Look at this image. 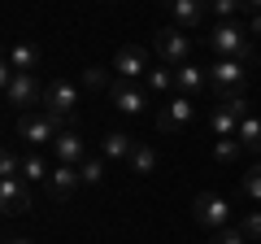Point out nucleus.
<instances>
[{"mask_svg": "<svg viewBox=\"0 0 261 244\" xmlns=\"http://www.w3.org/2000/svg\"><path fill=\"white\" fill-rule=\"evenodd\" d=\"M79 92H83V87L70 83V79H53V83L44 87V105H39V113H48L53 122L70 127L74 113H79Z\"/></svg>", "mask_w": 261, "mask_h": 244, "instance_id": "1", "label": "nucleus"}, {"mask_svg": "<svg viewBox=\"0 0 261 244\" xmlns=\"http://www.w3.org/2000/svg\"><path fill=\"white\" fill-rule=\"evenodd\" d=\"M205 44H209L214 57H235V61H248L252 57V39H248V31L240 22H218V27H209Z\"/></svg>", "mask_w": 261, "mask_h": 244, "instance_id": "2", "label": "nucleus"}, {"mask_svg": "<svg viewBox=\"0 0 261 244\" xmlns=\"http://www.w3.org/2000/svg\"><path fill=\"white\" fill-rule=\"evenodd\" d=\"M5 105L13 113H35V105H44V87L35 75H18L5 66Z\"/></svg>", "mask_w": 261, "mask_h": 244, "instance_id": "3", "label": "nucleus"}, {"mask_svg": "<svg viewBox=\"0 0 261 244\" xmlns=\"http://www.w3.org/2000/svg\"><path fill=\"white\" fill-rule=\"evenodd\" d=\"M13 135L27 140V149H53V140L61 135V122H53L48 113H18L13 118Z\"/></svg>", "mask_w": 261, "mask_h": 244, "instance_id": "4", "label": "nucleus"}, {"mask_svg": "<svg viewBox=\"0 0 261 244\" xmlns=\"http://www.w3.org/2000/svg\"><path fill=\"white\" fill-rule=\"evenodd\" d=\"M152 53H157L161 66H187V57H192V35H187L183 27H161L157 35H152Z\"/></svg>", "mask_w": 261, "mask_h": 244, "instance_id": "5", "label": "nucleus"}, {"mask_svg": "<svg viewBox=\"0 0 261 244\" xmlns=\"http://www.w3.org/2000/svg\"><path fill=\"white\" fill-rule=\"evenodd\" d=\"M192 218H196V227H205V231H222V227H231L235 205L226 197H218V192H200V197L192 201Z\"/></svg>", "mask_w": 261, "mask_h": 244, "instance_id": "6", "label": "nucleus"}, {"mask_svg": "<svg viewBox=\"0 0 261 244\" xmlns=\"http://www.w3.org/2000/svg\"><path fill=\"white\" fill-rule=\"evenodd\" d=\"M209 92L222 96V92H244L248 87V61H235V57H218L209 61Z\"/></svg>", "mask_w": 261, "mask_h": 244, "instance_id": "7", "label": "nucleus"}, {"mask_svg": "<svg viewBox=\"0 0 261 244\" xmlns=\"http://www.w3.org/2000/svg\"><path fill=\"white\" fill-rule=\"evenodd\" d=\"M192 118H196V105H192V96H170L166 105L157 109V131L161 135H183L187 127H192Z\"/></svg>", "mask_w": 261, "mask_h": 244, "instance_id": "8", "label": "nucleus"}, {"mask_svg": "<svg viewBox=\"0 0 261 244\" xmlns=\"http://www.w3.org/2000/svg\"><path fill=\"white\" fill-rule=\"evenodd\" d=\"M113 75L118 79H130V83H135V79H148V53H144L140 44H122L118 53H113Z\"/></svg>", "mask_w": 261, "mask_h": 244, "instance_id": "9", "label": "nucleus"}, {"mask_svg": "<svg viewBox=\"0 0 261 244\" xmlns=\"http://www.w3.org/2000/svg\"><path fill=\"white\" fill-rule=\"evenodd\" d=\"M0 205H5V214H31V209H35L31 183H27L22 175H13V179H0Z\"/></svg>", "mask_w": 261, "mask_h": 244, "instance_id": "10", "label": "nucleus"}, {"mask_svg": "<svg viewBox=\"0 0 261 244\" xmlns=\"http://www.w3.org/2000/svg\"><path fill=\"white\" fill-rule=\"evenodd\" d=\"M79 188H83V175H79V166H65V161H57L53 175H48V197H53L57 205H65V201H74Z\"/></svg>", "mask_w": 261, "mask_h": 244, "instance_id": "11", "label": "nucleus"}, {"mask_svg": "<svg viewBox=\"0 0 261 244\" xmlns=\"http://www.w3.org/2000/svg\"><path fill=\"white\" fill-rule=\"evenodd\" d=\"M109 101H113V109H118V113H130V118L148 109V92H144V87H135L130 79H113Z\"/></svg>", "mask_w": 261, "mask_h": 244, "instance_id": "12", "label": "nucleus"}, {"mask_svg": "<svg viewBox=\"0 0 261 244\" xmlns=\"http://www.w3.org/2000/svg\"><path fill=\"white\" fill-rule=\"evenodd\" d=\"M53 157L65 161V166H83V161H87V144H83V135H79L74 127H61V135L53 140Z\"/></svg>", "mask_w": 261, "mask_h": 244, "instance_id": "13", "label": "nucleus"}, {"mask_svg": "<svg viewBox=\"0 0 261 244\" xmlns=\"http://www.w3.org/2000/svg\"><path fill=\"white\" fill-rule=\"evenodd\" d=\"M166 9H170V18H174V27H183V31H196L209 18L205 0H166Z\"/></svg>", "mask_w": 261, "mask_h": 244, "instance_id": "14", "label": "nucleus"}, {"mask_svg": "<svg viewBox=\"0 0 261 244\" xmlns=\"http://www.w3.org/2000/svg\"><path fill=\"white\" fill-rule=\"evenodd\" d=\"M174 83H178V92L183 96H196V92H209V70L205 66H174Z\"/></svg>", "mask_w": 261, "mask_h": 244, "instance_id": "15", "label": "nucleus"}, {"mask_svg": "<svg viewBox=\"0 0 261 244\" xmlns=\"http://www.w3.org/2000/svg\"><path fill=\"white\" fill-rule=\"evenodd\" d=\"M5 66L18 70V75H35V66H39V48L27 44V39H18V44L9 48V57H5Z\"/></svg>", "mask_w": 261, "mask_h": 244, "instance_id": "16", "label": "nucleus"}, {"mask_svg": "<svg viewBox=\"0 0 261 244\" xmlns=\"http://www.w3.org/2000/svg\"><path fill=\"white\" fill-rule=\"evenodd\" d=\"M100 149H105V157H113V161H130V153L140 149V144L130 140L126 131H109V135L100 140Z\"/></svg>", "mask_w": 261, "mask_h": 244, "instance_id": "17", "label": "nucleus"}, {"mask_svg": "<svg viewBox=\"0 0 261 244\" xmlns=\"http://www.w3.org/2000/svg\"><path fill=\"white\" fill-rule=\"evenodd\" d=\"M240 113H231V109H222V105H214V113H209V131L218 135V140H222V135H235L240 131Z\"/></svg>", "mask_w": 261, "mask_h": 244, "instance_id": "18", "label": "nucleus"}, {"mask_svg": "<svg viewBox=\"0 0 261 244\" xmlns=\"http://www.w3.org/2000/svg\"><path fill=\"white\" fill-rule=\"evenodd\" d=\"M48 175H53V166L44 161V153L31 149L27 157H22V179H27V183H48Z\"/></svg>", "mask_w": 261, "mask_h": 244, "instance_id": "19", "label": "nucleus"}, {"mask_svg": "<svg viewBox=\"0 0 261 244\" xmlns=\"http://www.w3.org/2000/svg\"><path fill=\"white\" fill-rule=\"evenodd\" d=\"M157 149H152V144H140V149H135V153H130V161H126V166H130V175H157Z\"/></svg>", "mask_w": 261, "mask_h": 244, "instance_id": "20", "label": "nucleus"}, {"mask_svg": "<svg viewBox=\"0 0 261 244\" xmlns=\"http://www.w3.org/2000/svg\"><path fill=\"white\" fill-rule=\"evenodd\" d=\"M144 87H148V92H157V96H170V92H174V70H170V66H152L148 70V79H144Z\"/></svg>", "mask_w": 261, "mask_h": 244, "instance_id": "21", "label": "nucleus"}, {"mask_svg": "<svg viewBox=\"0 0 261 244\" xmlns=\"http://www.w3.org/2000/svg\"><path fill=\"white\" fill-rule=\"evenodd\" d=\"M240 144H244V153H261V118L257 113H248V118L240 122Z\"/></svg>", "mask_w": 261, "mask_h": 244, "instance_id": "22", "label": "nucleus"}, {"mask_svg": "<svg viewBox=\"0 0 261 244\" xmlns=\"http://www.w3.org/2000/svg\"><path fill=\"white\" fill-rule=\"evenodd\" d=\"M79 87H83V92H105V87H113L109 83V70H105V66H87L83 75H79Z\"/></svg>", "mask_w": 261, "mask_h": 244, "instance_id": "23", "label": "nucleus"}, {"mask_svg": "<svg viewBox=\"0 0 261 244\" xmlns=\"http://www.w3.org/2000/svg\"><path fill=\"white\" fill-rule=\"evenodd\" d=\"M240 153H244L240 135H222V140L214 144V157H218V161H235V157H240Z\"/></svg>", "mask_w": 261, "mask_h": 244, "instance_id": "24", "label": "nucleus"}, {"mask_svg": "<svg viewBox=\"0 0 261 244\" xmlns=\"http://www.w3.org/2000/svg\"><path fill=\"white\" fill-rule=\"evenodd\" d=\"M205 5H209V13H214L218 22H231L235 13L244 9V0H205Z\"/></svg>", "mask_w": 261, "mask_h": 244, "instance_id": "25", "label": "nucleus"}, {"mask_svg": "<svg viewBox=\"0 0 261 244\" xmlns=\"http://www.w3.org/2000/svg\"><path fill=\"white\" fill-rule=\"evenodd\" d=\"M79 175H83V188H96V183L105 179V161L100 157H87L83 166H79Z\"/></svg>", "mask_w": 261, "mask_h": 244, "instance_id": "26", "label": "nucleus"}, {"mask_svg": "<svg viewBox=\"0 0 261 244\" xmlns=\"http://www.w3.org/2000/svg\"><path fill=\"white\" fill-rule=\"evenodd\" d=\"M240 231H244V235H248V240H252V244H257V240H261V209H248V214H244V218H240Z\"/></svg>", "mask_w": 261, "mask_h": 244, "instance_id": "27", "label": "nucleus"}, {"mask_svg": "<svg viewBox=\"0 0 261 244\" xmlns=\"http://www.w3.org/2000/svg\"><path fill=\"white\" fill-rule=\"evenodd\" d=\"M13 175H22V157L13 149H5L0 153V179H13Z\"/></svg>", "mask_w": 261, "mask_h": 244, "instance_id": "28", "label": "nucleus"}, {"mask_svg": "<svg viewBox=\"0 0 261 244\" xmlns=\"http://www.w3.org/2000/svg\"><path fill=\"white\" fill-rule=\"evenodd\" d=\"M244 197H248V201H257V205H261V166H252L248 175H244Z\"/></svg>", "mask_w": 261, "mask_h": 244, "instance_id": "29", "label": "nucleus"}, {"mask_svg": "<svg viewBox=\"0 0 261 244\" xmlns=\"http://www.w3.org/2000/svg\"><path fill=\"white\" fill-rule=\"evenodd\" d=\"M209 244H252V240L240 231V227H222V231H214V240H209Z\"/></svg>", "mask_w": 261, "mask_h": 244, "instance_id": "30", "label": "nucleus"}, {"mask_svg": "<svg viewBox=\"0 0 261 244\" xmlns=\"http://www.w3.org/2000/svg\"><path fill=\"white\" fill-rule=\"evenodd\" d=\"M248 31H252V35H261V13H252V22H248Z\"/></svg>", "mask_w": 261, "mask_h": 244, "instance_id": "31", "label": "nucleus"}, {"mask_svg": "<svg viewBox=\"0 0 261 244\" xmlns=\"http://www.w3.org/2000/svg\"><path fill=\"white\" fill-rule=\"evenodd\" d=\"M244 9H252V13H261V0H244Z\"/></svg>", "mask_w": 261, "mask_h": 244, "instance_id": "32", "label": "nucleus"}, {"mask_svg": "<svg viewBox=\"0 0 261 244\" xmlns=\"http://www.w3.org/2000/svg\"><path fill=\"white\" fill-rule=\"evenodd\" d=\"M9 244H35V240H9Z\"/></svg>", "mask_w": 261, "mask_h": 244, "instance_id": "33", "label": "nucleus"}, {"mask_svg": "<svg viewBox=\"0 0 261 244\" xmlns=\"http://www.w3.org/2000/svg\"><path fill=\"white\" fill-rule=\"evenodd\" d=\"M109 5H122V0H109Z\"/></svg>", "mask_w": 261, "mask_h": 244, "instance_id": "34", "label": "nucleus"}]
</instances>
